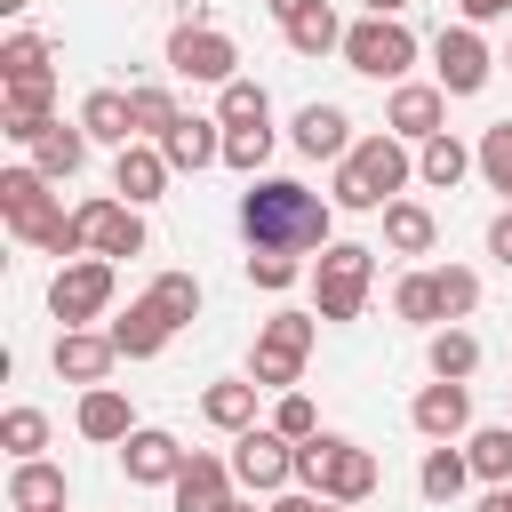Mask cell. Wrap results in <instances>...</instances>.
I'll return each mask as SVG.
<instances>
[{"label":"cell","instance_id":"cell-1","mask_svg":"<svg viewBox=\"0 0 512 512\" xmlns=\"http://www.w3.org/2000/svg\"><path fill=\"white\" fill-rule=\"evenodd\" d=\"M328 216H336V200H320V192L296 184V176H256V184L240 192V232H248V248H280V256L328 248Z\"/></svg>","mask_w":512,"mask_h":512},{"label":"cell","instance_id":"cell-2","mask_svg":"<svg viewBox=\"0 0 512 512\" xmlns=\"http://www.w3.org/2000/svg\"><path fill=\"white\" fill-rule=\"evenodd\" d=\"M416 176V160H408V144L384 128V136H360L344 160H336V208H392L400 200V184Z\"/></svg>","mask_w":512,"mask_h":512},{"label":"cell","instance_id":"cell-3","mask_svg":"<svg viewBox=\"0 0 512 512\" xmlns=\"http://www.w3.org/2000/svg\"><path fill=\"white\" fill-rule=\"evenodd\" d=\"M368 288H376V248H360V240H328L320 264H312L320 320H360V312H368Z\"/></svg>","mask_w":512,"mask_h":512},{"label":"cell","instance_id":"cell-4","mask_svg":"<svg viewBox=\"0 0 512 512\" xmlns=\"http://www.w3.org/2000/svg\"><path fill=\"white\" fill-rule=\"evenodd\" d=\"M312 312H272L264 328H256V352H248V376L264 384V392H296V376H304V360H312Z\"/></svg>","mask_w":512,"mask_h":512},{"label":"cell","instance_id":"cell-5","mask_svg":"<svg viewBox=\"0 0 512 512\" xmlns=\"http://www.w3.org/2000/svg\"><path fill=\"white\" fill-rule=\"evenodd\" d=\"M344 64L360 72V80H408V64H416V32L400 24V16H360L352 32H344Z\"/></svg>","mask_w":512,"mask_h":512},{"label":"cell","instance_id":"cell-6","mask_svg":"<svg viewBox=\"0 0 512 512\" xmlns=\"http://www.w3.org/2000/svg\"><path fill=\"white\" fill-rule=\"evenodd\" d=\"M112 264L104 256H80V264H56V280H48V312L64 320V328H88V320H104L112 312Z\"/></svg>","mask_w":512,"mask_h":512},{"label":"cell","instance_id":"cell-7","mask_svg":"<svg viewBox=\"0 0 512 512\" xmlns=\"http://www.w3.org/2000/svg\"><path fill=\"white\" fill-rule=\"evenodd\" d=\"M240 48H232V32H216V24H176L168 32V72L176 80H208V88H232L240 72Z\"/></svg>","mask_w":512,"mask_h":512},{"label":"cell","instance_id":"cell-8","mask_svg":"<svg viewBox=\"0 0 512 512\" xmlns=\"http://www.w3.org/2000/svg\"><path fill=\"white\" fill-rule=\"evenodd\" d=\"M0 216H8V232H16L24 248H40V240L64 224V208H56V192H48L40 168H0Z\"/></svg>","mask_w":512,"mask_h":512},{"label":"cell","instance_id":"cell-9","mask_svg":"<svg viewBox=\"0 0 512 512\" xmlns=\"http://www.w3.org/2000/svg\"><path fill=\"white\" fill-rule=\"evenodd\" d=\"M232 480L256 488V496H280V488L296 480V440L272 432V424H248V432L232 440Z\"/></svg>","mask_w":512,"mask_h":512},{"label":"cell","instance_id":"cell-10","mask_svg":"<svg viewBox=\"0 0 512 512\" xmlns=\"http://www.w3.org/2000/svg\"><path fill=\"white\" fill-rule=\"evenodd\" d=\"M72 216H80V240H88L104 264H112V256H144V216H136L120 192H96V200H80Z\"/></svg>","mask_w":512,"mask_h":512},{"label":"cell","instance_id":"cell-11","mask_svg":"<svg viewBox=\"0 0 512 512\" xmlns=\"http://www.w3.org/2000/svg\"><path fill=\"white\" fill-rule=\"evenodd\" d=\"M184 464H192V448H184L176 432H160V424H136V432L120 440V472H128L136 488H176Z\"/></svg>","mask_w":512,"mask_h":512},{"label":"cell","instance_id":"cell-12","mask_svg":"<svg viewBox=\"0 0 512 512\" xmlns=\"http://www.w3.org/2000/svg\"><path fill=\"white\" fill-rule=\"evenodd\" d=\"M432 64H440V88H448V96H480L488 72H496V56H488V40H480L472 24H448V32L432 40Z\"/></svg>","mask_w":512,"mask_h":512},{"label":"cell","instance_id":"cell-13","mask_svg":"<svg viewBox=\"0 0 512 512\" xmlns=\"http://www.w3.org/2000/svg\"><path fill=\"white\" fill-rule=\"evenodd\" d=\"M440 120H448V88H440V80H400L392 104H384V128H392L400 144H432Z\"/></svg>","mask_w":512,"mask_h":512},{"label":"cell","instance_id":"cell-14","mask_svg":"<svg viewBox=\"0 0 512 512\" xmlns=\"http://www.w3.org/2000/svg\"><path fill=\"white\" fill-rule=\"evenodd\" d=\"M48 360H56V376H64V384H88V392H96V384L112 376L120 344H112V328H64Z\"/></svg>","mask_w":512,"mask_h":512},{"label":"cell","instance_id":"cell-15","mask_svg":"<svg viewBox=\"0 0 512 512\" xmlns=\"http://www.w3.org/2000/svg\"><path fill=\"white\" fill-rule=\"evenodd\" d=\"M408 424H416L432 448H440V440H464V432H472V384H440V376H432V384L416 392Z\"/></svg>","mask_w":512,"mask_h":512},{"label":"cell","instance_id":"cell-16","mask_svg":"<svg viewBox=\"0 0 512 512\" xmlns=\"http://www.w3.org/2000/svg\"><path fill=\"white\" fill-rule=\"evenodd\" d=\"M176 512H232L240 496H232V456H208V448H192V464L176 472Z\"/></svg>","mask_w":512,"mask_h":512},{"label":"cell","instance_id":"cell-17","mask_svg":"<svg viewBox=\"0 0 512 512\" xmlns=\"http://www.w3.org/2000/svg\"><path fill=\"white\" fill-rule=\"evenodd\" d=\"M320 496L328 504H368L376 496V456L344 432H328V472H320Z\"/></svg>","mask_w":512,"mask_h":512},{"label":"cell","instance_id":"cell-18","mask_svg":"<svg viewBox=\"0 0 512 512\" xmlns=\"http://www.w3.org/2000/svg\"><path fill=\"white\" fill-rule=\"evenodd\" d=\"M112 192H120L128 208L160 200V192H168V152H160V144H128V152H112Z\"/></svg>","mask_w":512,"mask_h":512},{"label":"cell","instance_id":"cell-19","mask_svg":"<svg viewBox=\"0 0 512 512\" xmlns=\"http://www.w3.org/2000/svg\"><path fill=\"white\" fill-rule=\"evenodd\" d=\"M168 336H176V320H168L152 296H136V304L112 320V344H120V360H160V352H168Z\"/></svg>","mask_w":512,"mask_h":512},{"label":"cell","instance_id":"cell-20","mask_svg":"<svg viewBox=\"0 0 512 512\" xmlns=\"http://www.w3.org/2000/svg\"><path fill=\"white\" fill-rule=\"evenodd\" d=\"M48 104H56V80H16V88L0 96V136H16V144H40V128H48Z\"/></svg>","mask_w":512,"mask_h":512},{"label":"cell","instance_id":"cell-21","mask_svg":"<svg viewBox=\"0 0 512 512\" xmlns=\"http://www.w3.org/2000/svg\"><path fill=\"white\" fill-rule=\"evenodd\" d=\"M296 152H304V160H344V152H352L344 104H304V112H296Z\"/></svg>","mask_w":512,"mask_h":512},{"label":"cell","instance_id":"cell-22","mask_svg":"<svg viewBox=\"0 0 512 512\" xmlns=\"http://www.w3.org/2000/svg\"><path fill=\"white\" fill-rule=\"evenodd\" d=\"M160 152H168V168H216V160H224V120L184 112V120L160 136Z\"/></svg>","mask_w":512,"mask_h":512},{"label":"cell","instance_id":"cell-23","mask_svg":"<svg viewBox=\"0 0 512 512\" xmlns=\"http://www.w3.org/2000/svg\"><path fill=\"white\" fill-rule=\"evenodd\" d=\"M80 128H88V144H112V152H128V144H136V104H128L120 88H96V96L80 104Z\"/></svg>","mask_w":512,"mask_h":512},{"label":"cell","instance_id":"cell-24","mask_svg":"<svg viewBox=\"0 0 512 512\" xmlns=\"http://www.w3.org/2000/svg\"><path fill=\"white\" fill-rule=\"evenodd\" d=\"M256 392H264L256 376H224V384H208V392H200V416H208L216 432H232V440H240V432L256 424Z\"/></svg>","mask_w":512,"mask_h":512},{"label":"cell","instance_id":"cell-25","mask_svg":"<svg viewBox=\"0 0 512 512\" xmlns=\"http://www.w3.org/2000/svg\"><path fill=\"white\" fill-rule=\"evenodd\" d=\"M80 160H88V128H80V120H72V128H64V120H48V128H40V144H32V168H40L48 184H64V176H80Z\"/></svg>","mask_w":512,"mask_h":512},{"label":"cell","instance_id":"cell-26","mask_svg":"<svg viewBox=\"0 0 512 512\" xmlns=\"http://www.w3.org/2000/svg\"><path fill=\"white\" fill-rule=\"evenodd\" d=\"M472 168H480V152H472V144H456L448 128H440L432 144H416V176H424L432 192H456V184H464Z\"/></svg>","mask_w":512,"mask_h":512},{"label":"cell","instance_id":"cell-27","mask_svg":"<svg viewBox=\"0 0 512 512\" xmlns=\"http://www.w3.org/2000/svg\"><path fill=\"white\" fill-rule=\"evenodd\" d=\"M432 240H440V224H432L424 200H392L384 208V248L392 256H432Z\"/></svg>","mask_w":512,"mask_h":512},{"label":"cell","instance_id":"cell-28","mask_svg":"<svg viewBox=\"0 0 512 512\" xmlns=\"http://www.w3.org/2000/svg\"><path fill=\"white\" fill-rule=\"evenodd\" d=\"M424 360H432L440 384H472V368H480V336H472V328H432Z\"/></svg>","mask_w":512,"mask_h":512},{"label":"cell","instance_id":"cell-29","mask_svg":"<svg viewBox=\"0 0 512 512\" xmlns=\"http://www.w3.org/2000/svg\"><path fill=\"white\" fill-rule=\"evenodd\" d=\"M128 432H136V416H128V392H112V384L80 392V440H128Z\"/></svg>","mask_w":512,"mask_h":512},{"label":"cell","instance_id":"cell-30","mask_svg":"<svg viewBox=\"0 0 512 512\" xmlns=\"http://www.w3.org/2000/svg\"><path fill=\"white\" fill-rule=\"evenodd\" d=\"M8 504H16V512H64V472L40 464V456L16 464V472H8Z\"/></svg>","mask_w":512,"mask_h":512},{"label":"cell","instance_id":"cell-31","mask_svg":"<svg viewBox=\"0 0 512 512\" xmlns=\"http://www.w3.org/2000/svg\"><path fill=\"white\" fill-rule=\"evenodd\" d=\"M464 464H472V480L504 488V480H512V424H480V432H464Z\"/></svg>","mask_w":512,"mask_h":512},{"label":"cell","instance_id":"cell-32","mask_svg":"<svg viewBox=\"0 0 512 512\" xmlns=\"http://www.w3.org/2000/svg\"><path fill=\"white\" fill-rule=\"evenodd\" d=\"M16 80H56L40 32H8V40H0V88H16Z\"/></svg>","mask_w":512,"mask_h":512},{"label":"cell","instance_id":"cell-33","mask_svg":"<svg viewBox=\"0 0 512 512\" xmlns=\"http://www.w3.org/2000/svg\"><path fill=\"white\" fill-rule=\"evenodd\" d=\"M464 480H472L464 448H448V440H440V448H424V472H416V488H424L432 504H456V496H464Z\"/></svg>","mask_w":512,"mask_h":512},{"label":"cell","instance_id":"cell-34","mask_svg":"<svg viewBox=\"0 0 512 512\" xmlns=\"http://www.w3.org/2000/svg\"><path fill=\"white\" fill-rule=\"evenodd\" d=\"M216 120H224V128H272V96H264V80H232V88H216Z\"/></svg>","mask_w":512,"mask_h":512},{"label":"cell","instance_id":"cell-35","mask_svg":"<svg viewBox=\"0 0 512 512\" xmlns=\"http://www.w3.org/2000/svg\"><path fill=\"white\" fill-rule=\"evenodd\" d=\"M344 32H352V24H336V8L320 0V8H304V16L288 24V48H296V56H328V48H344Z\"/></svg>","mask_w":512,"mask_h":512},{"label":"cell","instance_id":"cell-36","mask_svg":"<svg viewBox=\"0 0 512 512\" xmlns=\"http://www.w3.org/2000/svg\"><path fill=\"white\" fill-rule=\"evenodd\" d=\"M392 312L416 320V328H448V312H440V280H432V272H408V280L392 288Z\"/></svg>","mask_w":512,"mask_h":512},{"label":"cell","instance_id":"cell-37","mask_svg":"<svg viewBox=\"0 0 512 512\" xmlns=\"http://www.w3.org/2000/svg\"><path fill=\"white\" fill-rule=\"evenodd\" d=\"M480 176H488V192H504V208H512V120H496V128H480Z\"/></svg>","mask_w":512,"mask_h":512},{"label":"cell","instance_id":"cell-38","mask_svg":"<svg viewBox=\"0 0 512 512\" xmlns=\"http://www.w3.org/2000/svg\"><path fill=\"white\" fill-rule=\"evenodd\" d=\"M128 104H136V144H160L184 112H176V96L168 88H128Z\"/></svg>","mask_w":512,"mask_h":512},{"label":"cell","instance_id":"cell-39","mask_svg":"<svg viewBox=\"0 0 512 512\" xmlns=\"http://www.w3.org/2000/svg\"><path fill=\"white\" fill-rule=\"evenodd\" d=\"M0 448H8L16 464H32V456L48 448V416H40V408H8V416H0Z\"/></svg>","mask_w":512,"mask_h":512},{"label":"cell","instance_id":"cell-40","mask_svg":"<svg viewBox=\"0 0 512 512\" xmlns=\"http://www.w3.org/2000/svg\"><path fill=\"white\" fill-rule=\"evenodd\" d=\"M144 296H152V304H160L176 328H184V320H200V280H192V272H160Z\"/></svg>","mask_w":512,"mask_h":512},{"label":"cell","instance_id":"cell-41","mask_svg":"<svg viewBox=\"0 0 512 512\" xmlns=\"http://www.w3.org/2000/svg\"><path fill=\"white\" fill-rule=\"evenodd\" d=\"M272 160V128H224V168H240L256 184V168Z\"/></svg>","mask_w":512,"mask_h":512},{"label":"cell","instance_id":"cell-42","mask_svg":"<svg viewBox=\"0 0 512 512\" xmlns=\"http://www.w3.org/2000/svg\"><path fill=\"white\" fill-rule=\"evenodd\" d=\"M432 280H440V312H448V328H456L464 312H480V272H464V264H440Z\"/></svg>","mask_w":512,"mask_h":512},{"label":"cell","instance_id":"cell-43","mask_svg":"<svg viewBox=\"0 0 512 512\" xmlns=\"http://www.w3.org/2000/svg\"><path fill=\"white\" fill-rule=\"evenodd\" d=\"M248 280H256V288H272V296H288V288L304 280V264H296V256H280V248H256V256H248Z\"/></svg>","mask_w":512,"mask_h":512},{"label":"cell","instance_id":"cell-44","mask_svg":"<svg viewBox=\"0 0 512 512\" xmlns=\"http://www.w3.org/2000/svg\"><path fill=\"white\" fill-rule=\"evenodd\" d=\"M272 432H288V440H312V432H320V408H312L304 392H280V408H272Z\"/></svg>","mask_w":512,"mask_h":512},{"label":"cell","instance_id":"cell-45","mask_svg":"<svg viewBox=\"0 0 512 512\" xmlns=\"http://www.w3.org/2000/svg\"><path fill=\"white\" fill-rule=\"evenodd\" d=\"M320 472H328V432H312V440H296V480L320 496Z\"/></svg>","mask_w":512,"mask_h":512},{"label":"cell","instance_id":"cell-46","mask_svg":"<svg viewBox=\"0 0 512 512\" xmlns=\"http://www.w3.org/2000/svg\"><path fill=\"white\" fill-rule=\"evenodd\" d=\"M456 8H464V24H472V32H480V24H496V16H512V0H456Z\"/></svg>","mask_w":512,"mask_h":512},{"label":"cell","instance_id":"cell-47","mask_svg":"<svg viewBox=\"0 0 512 512\" xmlns=\"http://www.w3.org/2000/svg\"><path fill=\"white\" fill-rule=\"evenodd\" d=\"M488 256H496V264H512V208L488 224Z\"/></svg>","mask_w":512,"mask_h":512},{"label":"cell","instance_id":"cell-48","mask_svg":"<svg viewBox=\"0 0 512 512\" xmlns=\"http://www.w3.org/2000/svg\"><path fill=\"white\" fill-rule=\"evenodd\" d=\"M264 512H328V496H272Z\"/></svg>","mask_w":512,"mask_h":512},{"label":"cell","instance_id":"cell-49","mask_svg":"<svg viewBox=\"0 0 512 512\" xmlns=\"http://www.w3.org/2000/svg\"><path fill=\"white\" fill-rule=\"evenodd\" d=\"M264 8H272V16H280V32H288V24H296L304 8H320V0H264Z\"/></svg>","mask_w":512,"mask_h":512},{"label":"cell","instance_id":"cell-50","mask_svg":"<svg viewBox=\"0 0 512 512\" xmlns=\"http://www.w3.org/2000/svg\"><path fill=\"white\" fill-rule=\"evenodd\" d=\"M480 512H512V480H504V488H488V496H480Z\"/></svg>","mask_w":512,"mask_h":512},{"label":"cell","instance_id":"cell-51","mask_svg":"<svg viewBox=\"0 0 512 512\" xmlns=\"http://www.w3.org/2000/svg\"><path fill=\"white\" fill-rule=\"evenodd\" d=\"M360 8H368V16H400L408 0H360Z\"/></svg>","mask_w":512,"mask_h":512},{"label":"cell","instance_id":"cell-52","mask_svg":"<svg viewBox=\"0 0 512 512\" xmlns=\"http://www.w3.org/2000/svg\"><path fill=\"white\" fill-rule=\"evenodd\" d=\"M0 8H8V16H24V8H32V0H0Z\"/></svg>","mask_w":512,"mask_h":512},{"label":"cell","instance_id":"cell-53","mask_svg":"<svg viewBox=\"0 0 512 512\" xmlns=\"http://www.w3.org/2000/svg\"><path fill=\"white\" fill-rule=\"evenodd\" d=\"M232 512H256V504H232Z\"/></svg>","mask_w":512,"mask_h":512},{"label":"cell","instance_id":"cell-54","mask_svg":"<svg viewBox=\"0 0 512 512\" xmlns=\"http://www.w3.org/2000/svg\"><path fill=\"white\" fill-rule=\"evenodd\" d=\"M504 64H512V56H504Z\"/></svg>","mask_w":512,"mask_h":512}]
</instances>
